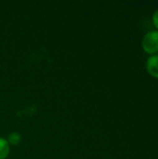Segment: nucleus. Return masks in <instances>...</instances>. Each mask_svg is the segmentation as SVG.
Listing matches in <instances>:
<instances>
[{"mask_svg":"<svg viewBox=\"0 0 158 159\" xmlns=\"http://www.w3.org/2000/svg\"><path fill=\"white\" fill-rule=\"evenodd\" d=\"M142 48L143 50L151 55L157 54L158 52V31L153 30L146 33L142 38Z\"/></svg>","mask_w":158,"mask_h":159,"instance_id":"f257e3e1","label":"nucleus"},{"mask_svg":"<svg viewBox=\"0 0 158 159\" xmlns=\"http://www.w3.org/2000/svg\"><path fill=\"white\" fill-rule=\"evenodd\" d=\"M146 69L151 76L158 79V54L151 55L147 59Z\"/></svg>","mask_w":158,"mask_h":159,"instance_id":"f03ea898","label":"nucleus"},{"mask_svg":"<svg viewBox=\"0 0 158 159\" xmlns=\"http://www.w3.org/2000/svg\"><path fill=\"white\" fill-rule=\"evenodd\" d=\"M10 153V146L7 139L0 137V159H7Z\"/></svg>","mask_w":158,"mask_h":159,"instance_id":"7ed1b4c3","label":"nucleus"},{"mask_svg":"<svg viewBox=\"0 0 158 159\" xmlns=\"http://www.w3.org/2000/svg\"><path fill=\"white\" fill-rule=\"evenodd\" d=\"M9 145H18L21 141V136L18 132H11L7 139Z\"/></svg>","mask_w":158,"mask_h":159,"instance_id":"20e7f679","label":"nucleus"},{"mask_svg":"<svg viewBox=\"0 0 158 159\" xmlns=\"http://www.w3.org/2000/svg\"><path fill=\"white\" fill-rule=\"evenodd\" d=\"M152 20H153V24L155 25V27L157 29L158 31V9H156L152 17Z\"/></svg>","mask_w":158,"mask_h":159,"instance_id":"39448f33","label":"nucleus"}]
</instances>
